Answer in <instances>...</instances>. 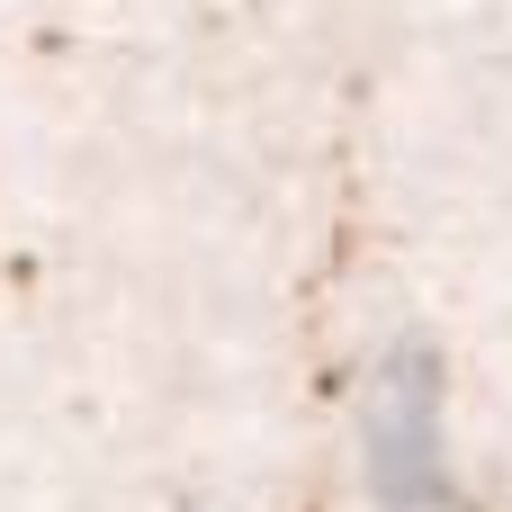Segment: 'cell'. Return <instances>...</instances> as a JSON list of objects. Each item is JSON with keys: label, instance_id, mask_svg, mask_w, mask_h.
<instances>
[{"label": "cell", "instance_id": "6da1fadb", "mask_svg": "<svg viewBox=\"0 0 512 512\" xmlns=\"http://www.w3.org/2000/svg\"><path fill=\"white\" fill-rule=\"evenodd\" d=\"M369 432H378V477H387L396 504H414V512H441V504H450L441 414H432V369H423V360H396V369H387Z\"/></svg>", "mask_w": 512, "mask_h": 512}]
</instances>
